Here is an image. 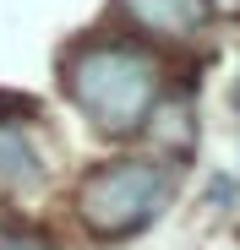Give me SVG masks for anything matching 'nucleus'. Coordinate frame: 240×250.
<instances>
[{"mask_svg": "<svg viewBox=\"0 0 240 250\" xmlns=\"http://www.w3.org/2000/svg\"><path fill=\"white\" fill-rule=\"evenodd\" d=\"M38 174H44V163H38V152L27 147L22 131H0V196H11V190H27L38 185Z\"/></svg>", "mask_w": 240, "mask_h": 250, "instance_id": "20e7f679", "label": "nucleus"}, {"mask_svg": "<svg viewBox=\"0 0 240 250\" xmlns=\"http://www.w3.org/2000/svg\"><path fill=\"white\" fill-rule=\"evenodd\" d=\"M235 98H240V93H235Z\"/></svg>", "mask_w": 240, "mask_h": 250, "instance_id": "423d86ee", "label": "nucleus"}, {"mask_svg": "<svg viewBox=\"0 0 240 250\" xmlns=\"http://www.w3.org/2000/svg\"><path fill=\"white\" fill-rule=\"evenodd\" d=\"M120 11L147 38H191L208 22V0H120Z\"/></svg>", "mask_w": 240, "mask_h": 250, "instance_id": "7ed1b4c3", "label": "nucleus"}, {"mask_svg": "<svg viewBox=\"0 0 240 250\" xmlns=\"http://www.w3.org/2000/svg\"><path fill=\"white\" fill-rule=\"evenodd\" d=\"M169 190V169L153 158H115L82 180V223L98 234H131L147 218H158V201Z\"/></svg>", "mask_w": 240, "mask_h": 250, "instance_id": "f03ea898", "label": "nucleus"}, {"mask_svg": "<svg viewBox=\"0 0 240 250\" xmlns=\"http://www.w3.org/2000/svg\"><path fill=\"white\" fill-rule=\"evenodd\" d=\"M208 6H218V11H240V0H208Z\"/></svg>", "mask_w": 240, "mask_h": 250, "instance_id": "39448f33", "label": "nucleus"}, {"mask_svg": "<svg viewBox=\"0 0 240 250\" xmlns=\"http://www.w3.org/2000/svg\"><path fill=\"white\" fill-rule=\"evenodd\" d=\"M66 87L93 114L98 131L126 136L137 125H147V114H153L158 60L131 38H93V44H76L66 55Z\"/></svg>", "mask_w": 240, "mask_h": 250, "instance_id": "f257e3e1", "label": "nucleus"}]
</instances>
